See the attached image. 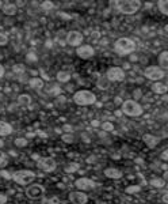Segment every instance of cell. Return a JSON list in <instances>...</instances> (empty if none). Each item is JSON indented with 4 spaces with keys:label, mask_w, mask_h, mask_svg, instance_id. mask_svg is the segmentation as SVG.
I'll return each instance as SVG.
<instances>
[{
    "label": "cell",
    "mask_w": 168,
    "mask_h": 204,
    "mask_svg": "<svg viewBox=\"0 0 168 204\" xmlns=\"http://www.w3.org/2000/svg\"><path fill=\"white\" fill-rule=\"evenodd\" d=\"M73 102L79 106H88L96 103V95L90 90H79L73 94Z\"/></svg>",
    "instance_id": "cell-4"
},
{
    "label": "cell",
    "mask_w": 168,
    "mask_h": 204,
    "mask_svg": "<svg viewBox=\"0 0 168 204\" xmlns=\"http://www.w3.org/2000/svg\"><path fill=\"white\" fill-rule=\"evenodd\" d=\"M142 140H144V143L147 144L149 148H155V147L157 146V143H159V139L152 133H145L144 136H142Z\"/></svg>",
    "instance_id": "cell-15"
},
{
    "label": "cell",
    "mask_w": 168,
    "mask_h": 204,
    "mask_svg": "<svg viewBox=\"0 0 168 204\" xmlns=\"http://www.w3.org/2000/svg\"><path fill=\"white\" fill-rule=\"evenodd\" d=\"M157 6H159V10L163 15H168V0H160L159 3H157Z\"/></svg>",
    "instance_id": "cell-26"
},
{
    "label": "cell",
    "mask_w": 168,
    "mask_h": 204,
    "mask_svg": "<svg viewBox=\"0 0 168 204\" xmlns=\"http://www.w3.org/2000/svg\"><path fill=\"white\" fill-rule=\"evenodd\" d=\"M3 146H4V142H3V140H2V139H0V148H2V147H3Z\"/></svg>",
    "instance_id": "cell-49"
},
{
    "label": "cell",
    "mask_w": 168,
    "mask_h": 204,
    "mask_svg": "<svg viewBox=\"0 0 168 204\" xmlns=\"http://www.w3.org/2000/svg\"><path fill=\"white\" fill-rule=\"evenodd\" d=\"M149 184L153 188H163V187H166V180H164V178L155 177V178H152V180L149 181Z\"/></svg>",
    "instance_id": "cell-23"
},
{
    "label": "cell",
    "mask_w": 168,
    "mask_h": 204,
    "mask_svg": "<svg viewBox=\"0 0 168 204\" xmlns=\"http://www.w3.org/2000/svg\"><path fill=\"white\" fill-rule=\"evenodd\" d=\"M140 97H141V90H136V91H134V98L138 99ZM136 99H134V101H136Z\"/></svg>",
    "instance_id": "cell-43"
},
{
    "label": "cell",
    "mask_w": 168,
    "mask_h": 204,
    "mask_svg": "<svg viewBox=\"0 0 168 204\" xmlns=\"http://www.w3.org/2000/svg\"><path fill=\"white\" fill-rule=\"evenodd\" d=\"M62 129L65 131V133H71V132H72V125L64 124V125H62Z\"/></svg>",
    "instance_id": "cell-39"
},
{
    "label": "cell",
    "mask_w": 168,
    "mask_h": 204,
    "mask_svg": "<svg viewBox=\"0 0 168 204\" xmlns=\"http://www.w3.org/2000/svg\"><path fill=\"white\" fill-rule=\"evenodd\" d=\"M26 196L31 200H38V199H42L43 194H45V188L39 184H31L26 188Z\"/></svg>",
    "instance_id": "cell-6"
},
{
    "label": "cell",
    "mask_w": 168,
    "mask_h": 204,
    "mask_svg": "<svg viewBox=\"0 0 168 204\" xmlns=\"http://www.w3.org/2000/svg\"><path fill=\"white\" fill-rule=\"evenodd\" d=\"M41 204H60V200L58 197H45V199H42V202H41Z\"/></svg>",
    "instance_id": "cell-32"
},
{
    "label": "cell",
    "mask_w": 168,
    "mask_h": 204,
    "mask_svg": "<svg viewBox=\"0 0 168 204\" xmlns=\"http://www.w3.org/2000/svg\"><path fill=\"white\" fill-rule=\"evenodd\" d=\"M47 93L53 94V95H58V94L61 93V89L58 87V84H50V86L47 87Z\"/></svg>",
    "instance_id": "cell-29"
},
{
    "label": "cell",
    "mask_w": 168,
    "mask_h": 204,
    "mask_svg": "<svg viewBox=\"0 0 168 204\" xmlns=\"http://www.w3.org/2000/svg\"><path fill=\"white\" fill-rule=\"evenodd\" d=\"M96 86L100 90H107L110 87V82L107 80V78H99L96 82Z\"/></svg>",
    "instance_id": "cell-24"
},
{
    "label": "cell",
    "mask_w": 168,
    "mask_h": 204,
    "mask_svg": "<svg viewBox=\"0 0 168 204\" xmlns=\"http://www.w3.org/2000/svg\"><path fill=\"white\" fill-rule=\"evenodd\" d=\"M80 170V165L77 162H71L69 165L65 166V171L66 173H76V171Z\"/></svg>",
    "instance_id": "cell-25"
},
{
    "label": "cell",
    "mask_w": 168,
    "mask_h": 204,
    "mask_svg": "<svg viewBox=\"0 0 168 204\" xmlns=\"http://www.w3.org/2000/svg\"><path fill=\"white\" fill-rule=\"evenodd\" d=\"M4 71H6V70H4V67H3V65L0 64V79H2V78L4 76Z\"/></svg>",
    "instance_id": "cell-44"
},
{
    "label": "cell",
    "mask_w": 168,
    "mask_h": 204,
    "mask_svg": "<svg viewBox=\"0 0 168 204\" xmlns=\"http://www.w3.org/2000/svg\"><path fill=\"white\" fill-rule=\"evenodd\" d=\"M41 7H42L45 11H50V10H53L54 4H53V2H49V0H46V2H42V3H41Z\"/></svg>",
    "instance_id": "cell-35"
},
{
    "label": "cell",
    "mask_w": 168,
    "mask_h": 204,
    "mask_svg": "<svg viewBox=\"0 0 168 204\" xmlns=\"http://www.w3.org/2000/svg\"><path fill=\"white\" fill-rule=\"evenodd\" d=\"M91 125H92L94 128H98V127H100V122L98 120H92V121H91Z\"/></svg>",
    "instance_id": "cell-42"
},
{
    "label": "cell",
    "mask_w": 168,
    "mask_h": 204,
    "mask_svg": "<svg viewBox=\"0 0 168 204\" xmlns=\"http://www.w3.org/2000/svg\"><path fill=\"white\" fill-rule=\"evenodd\" d=\"M144 75L148 79H151L153 82H160L164 76H166V72H164V70H161L160 67H157V65H151V67H148L147 70H145Z\"/></svg>",
    "instance_id": "cell-8"
},
{
    "label": "cell",
    "mask_w": 168,
    "mask_h": 204,
    "mask_svg": "<svg viewBox=\"0 0 168 204\" xmlns=\"http://www.w3.org/2000/svg\"><path fill=\"white\" fill-rule=\"evenodd\" d=\"M159 64H160V68H168V52L167 51H163L159 55Z\"/></svg>",
    "instance_id": "cell-21"
},
{
    "label": "cell",
    "mask_w": 168,
    "mask_h": 204,
    "mask_svg": "<svg viewBox=\"0 0 168 204\" xmlns=\"http://www.w3.org/2000/svg\"><path fill=\"white\" fill-rule=\"evenodd\" d=\"M7 163H8V158H7V155H6V152L0 151V169L7 166Z\"/></svg>",
    "instance_id": "cell-34"
},
{
    "label": "cell",
    "mask_w": 168,
    "mask_h": 204,
    "mask_svg": "<svg viewBox=\"0 0 168 204\" xmlns=\"http://www.w3.org/2000/svg\"><path fill=\"white\" fill-rule=\"evenodd\" d=\"M35 177H37L35 173L28 170V169H22V170H18L15 173H12V180L19 185H28L35 180Z\"/></svg>",
    "instance_id": "cell-5"
},
{
    "label": "cell",
    "mask_w": 168,
    "mask_h": 204,
    "mask_svg": "<svg viewBox=\"0 0 168 204\" xmlns=\"http://www.w3.org/2000/svg\"><path fill=\"white\" fill-rule=\"evenodd\" d=\"M114 49L118 55L126 56L136 51V42L129 37H121L114 42Z\"/></svg>",
    "instance_id": "cell-2"
},
{
    "label": "cell",
    "mask_w": 168,
    "mask_h": 204,
    "mask_svg": "<svg viewBox=\"0 0 168 204\" xmlns=\"http://www.w3.org/2000/svg\"><path fill=\"white\" fill-rule=\"evenodd\" d=\"M61 139H62V142L66 143V144H71V143L75 142V137H73V135H72V133H62Z\"/></svg>",
    "instance_id": "cell-30"
},
{
    "label": "cell",
    "mask_w": 168,
    "mask_h": 204,
    "mask_svg": "<svg viewBox=\"0 0 168 204\" xmlns=\"http://www.w3.org/2000/svg\"><path fill=\"white\" fill-rule=\"evenodd\" d=\"M106 78L109 82H121L125 79V71L121 67H110L106 72Z\"/></svg>",
    "instance_id": "cell-9"
},
{
    "label": "cell",
    "mask_w": 168,
    "mask_h": 204,
    "mask_svg": "<svg viewBox=\"0 0 168 204\" xmlns=\"http://www.w3.org/2000/svg\"><path fill=\"white\" fill-rule=\"evenodd\" d=\"M2 6H3V2H2V0H0V8H2Z\"/></svg>",
    "instance_id": "cell-50"
},
{
    "label": "cell",
    "mask_w": 168,
    "mask_h": 204,
    "mask_svg": "<svg viewBox=\"0 0 168 204\" xmlns=\"http://www.w3.org/2000/svg\"><path fill=\"white\" fill-rule=\"evenodd\" d=\"M141 191V187L140 185H130V187H128L125 189V192L126 193H129V194H136V193H138Z\"/></svg>",
    "instance_id": "cell-28"
},
{
    "label": "cell",
    "mask_w": 168,
    "mask_h": 204,
    "mask_svg": "<svg viewBox=\"0 0 168 204\" xmlns=\"http://www.w3.org/2000/svg\"><path fill=\"white\" fill-rule=\"evenodd\" d=\"M115 116H117V117H121V116H122V112H121V110H117V112H115Z\"/></svg>",
    "instance_id": "cell-46"
},
{
    "label": "cell",
    "mask_w": 168,
    "mask_h": 204,
    "mask_svg": "<svg viewBox=\"0 0 168 204\" xmlns=\"http://www.w3.org/2000/svg\"><path fill=\"white\" fill-rule=\"evenodd\" d=\"M6 202H7V196H6V193L0 192V204H4Z\"/></svg>",
    "instance_id": "cell-40"
},
{
    "label": "cell",
    "mask_w": 168,
    "mask_h": 204,
    "mask_svg": "<svg viewBox=\"0 0 168 204\" xmlns=\"http://www.w3.org/2000/svg\"><path fill=\"white\" fill-rule=\"evenodd\" d=\"M111 4H114L117 10L125 15H132L141 8L140 0H118V2H111Z\"/></svg>",
    "instance_id": "cell-1"
},
{
    "label": "cell",
    "mask_w": 168,
    "mask_h": 204,
    "mask_svg": "<svg viewBox=\"0 0 168 204\" xmlns=\"http://www.w3.org/2000/svg\"><path fill=\"white\" fill-rule=\"evenodd\" d=\"M56 78H57V80L61 82V83H66V82L71 80V74L66 72V71H58L57 75H56Z\"/></svg>",
    "instance_id": "cell-22"
},
{
    "label": "cell",
    "mask_w": 168,
    "mask_h": 204,
    "mask_svg": "<svg viewBox=\"0 0 168 204\" xmlns=\"http://www.w3.org/2000/svg\"><path fill=\"white\" fill-rule=\"evenodd\" d=\"M33 159H35V161H38V159H39V155H37V154H33Z\"/></svg>",
    "instance_id": "cell-47"
},
{
    "label": "cell",
    "mask_w": 168,
    "mask_h": 204,
    "mask_svg": "<svg viewBox=\"0 0 168 204\" xmlns=\"http://www.w3.org/2000/svg\"><path fill=\"white\" fill-rule=\"evenodd\" d=\"M12 131H14V129H12L11 124L0 120V136H8V135L12 133Z\"/></svg>",
    "instance_id": "cell-19"
},
{
    "label": "cell",
    "mask_w": 168,
    "mask_h": 204,
    "mask_svg": "<svg viewBox=\"0 0 168 204\" xmlns=\"http://www.w3.org/2000/svg\"><path fill=\"white\" fill-rule=\"evenodd\" d=\"M24 70H26V67H24L23 64H14L12 65V71H14V74H23Z\"/></svg>",
    "instance_id": "cell-31"
},
{
    "label": "cell",
    "mask_w": 168,
    "mask_h": 204,
    "mask_svg": "<svg viewBox=\"0 0 168 204\" xmlns=\"http://www.w3.org/2000/svg\"><path fill=\"white\" fill-rule=\"evenodd\" d=\"M37 55L34 52H30V53H27L26 55V60L27 61H37Z\"/></svg>",
    "instance_id": "cell-37"
},
{
    "label": "cell",
    "mask_w": 168,
    "mask_h": 204,
    "mask_svg": "<svg viewBox=\"0 0 168 204\" xmlns=\"http://www.w3.org/2000/svg\"><path fill=\"white\" fill-rule=\"evenodd\" d=\"M8 44V36L6 33H0V46H4Z\"/></svg>",
    "instance_id": "cell-36"
},
{
    "label": "cell",
    "mask_w": 168,
    "mask_h": 204,
    "mask_svg": "<svg viewBox=\"0 0 168 204\" xmlns=\"http://www.w3.org/2000/svg\"><path fill=\"white\" fill-rule=\"evenodd\" d=\"M100 128H102L104 132H111V131H114V124L111 121H103L100 124Z\"/></svg>",
    "instance_id": "cell-27"
},
{
    "label": "cell",
    "mask_w": 168,
    "mask_h": 204,
    "mask_svg": "<svg viewBox=\"0 0 168 204\" xmlns=\"http://www.w3.org/2000/svg\"><path fill=\"white\" fill-rule=\"evenodd\" d=\"M28 84H30V87H31V89H34V90H42L43 86H45L43 80L41 79V78H38V76L31 78V79L28 80Z\"/></svg>",
    "instance_id": "cell-18"
},
{
    "label": "cell",
    "mask_w": 168,
    "mask_h": 204,
    "mask_svg": "<svg viewBox=\"0 0 168 204\" xmlns=\"http://www.w3.org/2000/svg\"><path fill=\"white\" fill-rule=\"evenodd\" d=\"M37 166H38V169H41L45 173L54 171L57 167L56 161L53 158H50V156H39V159L37 161Z\"/></svg>",
    "instance_id": "cell-7"
},
{
    "label": "cell",
    "mask_w": 168,
    "mask_h": 204,
    "mask_svg": "<svg viewBox=\"0 0 168 204\" xmlns=\"http://www.w3.org/2000/svg\"><path fill=\"white\" fill-rule=\"evenodd\" d=\"M14 143L17 144L18 147H24V146H27V143H28V139H27V137H17Z\"/></svg>",
    "instance_id": "cell-33"
},
{
    "label": "cell",
    "mask_w": 168,
    "mask_h": 204,
    "mask_svg": "<svg viewBox=\"0 0 168 204\" xmlns=\"http://www.w3.org/2000/svg\"><path fill=\"white\" fill-rule=\"evenodd\" d=\"M94 53H95V51L91 45H80L76 48V55L80 59H83V60L91 59L94 56Z\"/></svg>",
    "instance_id": "cell-12"
},
{
    "label": "cell",
    "mask_w": 168,
    "mask_h": 204,
    "mask_svg": "<svg viewBox=\"0 0 168 204\" xmlns=\"http://www.w3.org/2000/svg\"><path fill=\"white\" fill-rule=\"evenodd\" d=\"M18 103L22 106H28L31 103V95L30 94H21V95L18 97Z\"/></svg>",
    "instance_id": "cell-20"
},
{
    "label": "cell",
    "mask_w": 168,
    "mask_h": 204,
    "mask_svg": "<svg viewBox=\"0 0 168 204\" xmlns=\"http://www.w3.org/2000/svg\"><path fill=\"white\" fill-rule=\"evenodd\" d=\"M2 10H3V12H4V15H15L17 11H18V7L15 6V3L6 2V3H3Z\"/></svg>",
    "instance_id": "cell-16"
},
{
    "label": "cell",
    "mask_w": 168,
    "mask_h": 204,
    "mask_svg": "<svg viewBox=\"0 0 168 204\" xmlns=\"http://www.w3.org/2000/svg\"><path fill=\"white\" fill-rule=\"evenodd\" d=\"M66 44L71 46H80L81 42H83V34L80 31H76V30H72L66 34Z\"/></svg>",
    "instance_id": "cell-10"
},
{
    "label": "cell",
    "mask_w": 168,
    "mask_h": 204,
    "mask_svg": "<svg viewBox=\"0 0 168 204\" xmlns=\"http://www.w3.org/2000/svg\"><path fill=\"white\" fill-rule=\"evenodd\" d=\"M0 175H2L3 178H7V180L12 178V174L9 173V171H7V170H0Z\"/></svg>",
    "instance_id": "cell-38"
},
{
    "label": "cell",
    "mask_w": 168,
    "mask_h": 204,
    "mask_svg": "<svg viewBox=\"0 0 168 204\" xmlns=\"http://www.w3.org/2000/svg\"><path fill=\"white\" fill-rule=\"evenodd\" d=\"M69 202L72 204H87L88 196L87 193L81 192V191H76V192L69 193Z\"/></svg>",
    "instance_id": "cell-13"
},
{
    "label": "cell",
    "mask_w": 168,
    "mask_h": 204,
    "mask_svg": "<svg viewBox=\"0 0 168 204\" xmlns=\"http://www.w3.org/2000/svg\"><path fill=\"white\" fill-rule=\"evenodd\" d=\"M161 159L163 161H168V150H164L163 154H161Z\"/></svg>",
    "instance_id": "cell-41"
},
{
    "label": "cell",
    "mask_w": 168,
    "mask_h": 204,
    "mask_svg": "<svg viewBox=\"0 0 168 204\" xmlns=\"http://www.w3.org/2000/svg\"><path fill=\"white\" fill-rule=\"evenodd\" d=\"M75 187L77 188L79 191L84 192V191H90L95 187V183L91 178H87V177H81V178H77L75 181Z\"/></svg>",
    "instance_id": "cell-11"
},
{
    "label": "cell",
    "mask_w": 168,
    "mask_h": 204,
    "mask_svg": "<svg viewBox=\"0 0 168 204\" xmlns=\"http://www.w3.org/2000/svg\"><path fill=\"white\" fill-rule=\"evenodd\" d=\"M104 175L107 178H111V180H118V178H122L123 173L117 167H107L104 169Z\"/></svg>",
    "instance_id": "cell-14"
},
{
    "label": "cell",
    "mask_w": 168,
    "mask_h": 204,
    "mask_svg": "<svg viewBox=\"0 0 168 204\" xmlns=\"http://www.w3.org/2000/svg\"><path fill=\"white\" fill-rule=\"evenodd\" d=\"M151 89H152V91L156 94H166L168 91V86L166 83H161V82H155Z\"/></svg>",
    "instance_id": "cell-17"
},
{
    "label": "cell",
    "mask_w": 168,
    "mask_h": 204,
    "mask_svg": "<svg viewBox=\"0 0 168 204\" xmlns=\"http://www.w3.org/2000/svg\"><path fill=\"white\" fill-rule=\"evenodd\" d=\"M38 135H39V136H42V137H45V136H46V135L43 133V132H38Z\"/></svg>",
    "instance_id": "cell-48"
},
{
    "label": "cell",
    "mask_w": 168,
    "mask_h": 204,
    "mask_svg": "<svg viewBox=\"0 0 168 204\" xmlns=\"http://www.w3.org/2000/svg\"><path fill=\"white\" fill-rule=\"evenodd\" d=\"M163 202H164V203H168V193H164V196H163Z\"/></svg>",
    "instance_id": "cell-45"
},
{
    "label": "cell",
    "mask_w": 168,
    "mask_h": 204,
    "mask_svg": "<svg viewBox=\"0 0 168 204\" xmlns=\"http://www.w3.org/2000/svg\"><path fill=\"white\" fill-rule=\"evenodd\" d=\"M121 112L122 114H126L129 117H140L144 113L142 106L134 99H128V101H123L121 105Z\"/></svg>",
    "instance_id": "cell-3"
}]
</instances>
